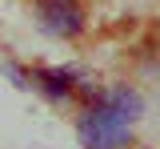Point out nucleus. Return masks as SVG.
Wrapping results in <instances>:
<instances>
[{
    "mask_svg": "<svg viewBox=\"0 0 160 149\" xmlns=\"http://www.w3.org/2000/svg\"><path fill=\"white\" fill-rule=\"evenodd\" d=\"M36 8L44 32H52V36H76L84 28V12L76 0H36Z\"/></svg>",
    "mask_w": 160,
    "mask_h": 149,
    "instance_id": "obj_2",
    "label": "nucleus"
},
{
    "mask_svg": "<svg viewBox=\"0 0 160 149\" xmlns=\"http://www.w3.org/2000/svg\"><path fill=\"white\" fill-rule=\"evenodd\" d=\"M140 113V97L128 89L108 93L96 109H88L80 117V141L88 149H120L128 141V129Z\"/></svg>",
    "mask_w": 160,
    "mask_h": 149,
    "instance_id": "obj_1",
    "label": "nucleus"
},
{
    "mask_svg": "<svg viewBox=\"0 0 160 149\" xmlns=\"http://www.w3.org/2000/svg\"><path fill=\"white\" fill-rule=\"evenodd\" d=\"M36 81H44V89L48 93H72V73H64V69H44V73H36Z\"/></svg>",
    "mask_w": 160,
    "mask_h": 149,
    "instance_id": "obj_3",
    "label": "nucleus"
}]
</instances>
